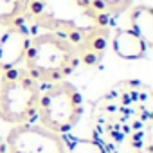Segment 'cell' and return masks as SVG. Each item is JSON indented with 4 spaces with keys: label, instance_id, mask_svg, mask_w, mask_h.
<instances>
[{
    "label": "cell",
    "instance_id": "cell-12",
    "mask_svg": "<svg viewBox=\"0 0 153 153\" xmlns=\"http://www.w3.org/2000/svg\"><path fill=\"white\" fill-rule=\"evenodd\" d=\"M68 153H105L96 140H76L68 144Z\"/></svg>",
    "mask_w": 153,
    "mask_h": 153
},
{
    "label": "cell",
    "instance_id": "cell-8",
    "mask_svg": "<svg viewBox=\"0 0 153 153\" xmlns=\"http://www.w3.org/2000/svg\"><path fill=\"white\" fill-rule=\"evenodd\" d=\"M112 49L123 59H140L148 54L149 47L131 29H119L112 38Z\"/></svg>",
    "mask_w": 153,
    "mask_h": 153
},
{
    "label": "cell",
    "instance_id": "cell-2",
    "mask_svg": "<svg viewBox=\"0 0 153 153\" xmlns=\"http://www.w3.org/2000/svg\"><path fill=\"white\" fill-rule=\"evenodd\" d=\"M25 24L68 40L97 63L106 51L112 20L92 0H29Z\"/></svg>",
    "mask_w": 153,
    "mask_h": 153
},
{
    "label": "cell",
    "instance_id": "cell-13",
    "mask_svg": "<svg viewBox=\"0 0 153 153\" xmlns=\"http://www.w3.org/2000/svg\"><path fill=\"white\" fill-rule=\"evenodd\" d=\"M0 153H7V149H6V142H4L2 135H0Z\"/></svg>",
    "mask_w": 153,
    "mask_h": 153
},
{
    "label": "cell",
    "instance_id": "cell-3",
    "mask_svg": "<svg viewBox=\"0 0 153 153\" xmlns=\"http://www.w3.org/2000/svg\"><path fill=\"white\" fill-rule=\"evenodd\" d=\"M96 65L90 56L68 40L42 31L31 36V43L24 59V68L40 85L65 81L79 67Z\"/></svg>",
    "mask_w": 153,
    "mask_h": 153
},
{
    "label": "cell",
    "instance_id": "cell-4",
    "mask_svg": "<svg viewBox=\"0 0 153 153\" xmlns=\"http://www.w3.org/2000/svg\"><path fill=\"white\" fill-rule=\"evenodd\" d=\"M40 92L42 85L24 67L0 72V119L11 126L34 123Z\"/></svg>",
    "mask_w": 153,
    "mask_h": 153
},
{
    "label": "cell",
    "instance_id": "cell-5",
    "mask_svg": "<svg viewBox=\"0 0 153 153\" xmlns=\"http://www.w3.org/2000/svg\"><path fill=\"white\" fill-rule=\"evenodd\" d=\"M83 115V96L72 83L58 81L42 87L36 119L38 124L54 131L68 133Z\"/></svg>",
    "mask_w": 153,
    "mask_h": 153
},
{
    "label": "cell",
    "instance_id": "cell-9",
    "mask_svg": "<svg viewBox=\"0 0 153 153\" xmlns=\"http://www.w3.org/2000/svg\"><path fill=\"white\" fill-rule=\"evenodd\" d=\"M128 24L133 33H137L148 47L153 45V9L148 4H133L128 11Z\"/></svg>",
    "mask_w": 153,
    "mask_h": 153
},
{
    "label": "cell",
    "instance_id": "cell-11",
    "mask_svg": "<svg viewBox=\"0 0 153 153\" xmlns=\"http://www.w3.org/2000/svg\"><path fill=\"white\" fill-rule=\"evenodd\" d=\"M92 4L112 20L114 16L126 13L135 4V0H92Z\"/></svg>",
    "mask_w": 153,
    "mask_h": 153
},
{
    "label": "cell",
    "instance_id": "cell-7",
    "mask_svg": "<svg viewBox=\"0 0 153 153\" xmlns=\"http://www.w3.org/2000/svg\"><path fill=\"white\" fill-rule=\"evenodd\" d=\"M31 36L27 24L13 25L4 31L0 36V72L24 65Z\"/></svg>",
    "mask_w": 153,
    "mask_h": 153
},
{
    "label": "cell",
    "instance_id": "cell-1",
    "mask_svg": "<svg viewBox=\"0 0 153 153\" xmlns=\"http://www.w3.org/2000/svg\"><path fill=\"white\" fill-rule=\"evenodd\" d=\"M94 131L105 153H151V92L119 83L94 108Z\"/></svg>",
    "mask_w": 153,
    "mask_h": 153
},
{
    "label": "cell",
    "instance_id": "cell-10",
    "mask_svg": "<svg viewBox=\"0 0 153 153\" xmlns=\"http://www.w3.org/2000/svg\"><path fill=\"white\" fill-rule=\"evenodd\" d=\"M29 0H0V25L13 27L25 24V11Z\"/></svg>",
    "mask_w": 153,
    "mask_h": 153
},
{
    "label": "cell",
    "instance_id": "cell-6",
    "mask_svg": "<svg viewBox=\"0 0 153 153\" xmlns=\"http://www.w3.org/2000/svg\"><path fill=\"white\" fill-rule=\"evenodd\" d=\"M7 153H68V142L42 124H15L4 139Z\"/></svg>",
    "mask_w": 153,
    "mask_h": 153
}]
</instances>
